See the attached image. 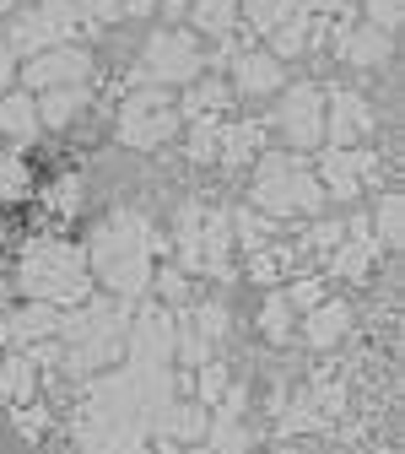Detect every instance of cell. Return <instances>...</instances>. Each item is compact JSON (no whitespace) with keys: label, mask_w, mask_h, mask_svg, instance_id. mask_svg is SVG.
Here are the masks:
<instances>
[]
</instances>
